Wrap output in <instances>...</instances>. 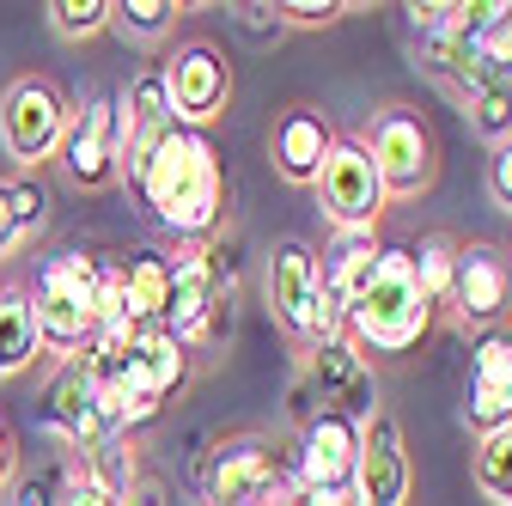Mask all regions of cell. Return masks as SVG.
Instances as JSON below:
<instances>
[{"label":"cell","mask_w":512,"mask_h":506,"mask_svg":"<svg viewBox=\"0 0 512 506\" xmlns=\"http://www.w3.org/2000/svg\"><path fill=\"white\" fill-rule=\"evenodd\" d=\"M445 305L470 330H500V318L512 311V257L488 238H458V269H452Z\"/></svg>","instance_id":"14"},{"label":"cell","mask_w":512,"mask_h":506,"mask_svg":"<svg viewBox=\"0 0 512 506\" xmlns=\"http://www.w3.org/2000/svg\"><path fill=\"white\" fill-rule=\"evenodd\" d=\"M360 147L372 153L378 183H384V196H391V202L421 196V189L433 183V171H439L433 129H427V116L409 110V104H384V110L372 116V129L360 135Z\"/></svg>","instance_id":"9"},{"label":"cell","mask_w":512,"mask_h":506,"mask_svg":"<svg viewBox=\"0 0 512 506\" xmlns=\"http://www.w3.org/2000/svg\"><path fill=\"white\" fill-rule=\"evenodd\" d=\"M61 506H128V494H116V488H104V482H92V476L68 470V488H61Z\"/></svg>","instance_id":"31"},{"label":"cell","mask_w":512,"mask_h":506,"mask_svg":"<svg viewBox=\"0 0 512 506\" xmlns=\"http://www.w3.org/2000/svg\"><path fill=\"white\" fill-rule=\"evenodd\" d=\"M433 299L421 293L415 269H409V250L384 244V263L378 275L354 293V305L342 311V336L360 348V354H409L421 348V336L433 330Z\"/></svg>","instance_id":"3"},{"label":"cell","mask_w":512,"mask_h":506,"mask_svg":"<svg viewBox=\"0 0 512 506\" xmlns=\"http://www.w3.org/2000/svg\"><path fill=\"white\" fill-rule=\"evenodd\" d=\"M61 488H68V470H55V464L19 470L7 488V506H61Z\"/></svg>","instance_id":"29"},{"label":"cell","mask_w":512,"mask_h":506,"mask_svg":"<svg viewBox=\"0 0 512 506\" xmlns=\"http://www.w3.org/2000/svg\"><path fill=\"white\" fill-rule=\"evenodd\" d=\"M409 269L421 281V293L433 305H445V293H452V269H458V238L452 232H427L409 244Z\"/></svg>","instance_id":"24"},{"label":"cell","mask_w":512,"mask_h":506,"mask_svg":"<svg viewBox=\"0 0 512 506\" xmlns=\"http://www.w3.org/2000/svg\"><path fill=\"white\" fill-rule=\"evenodd\" d=\"M360 427L348 415L317 409L311 421H299V446L287 458L293 488H354V464H360Z\"/></svg>","instance_id":"16"},{"label":"cell","mask_w":512,"mask_h":506,"mask_svg":"<svg viewBox=\"0 0 512 506\" xmlns=\"http://www.w3.org/2000/svg\"><path fill=\"white\" fill-rule=\"evenodd\" d=\"M13 476H19V439H13L7 421H0V494L13 488Z\"/></svg>","instance_id":"36"},{"label":"cell","mask_w":512,"mask_h":506,"mask_svg":"<svg viewBox=\"0 0 512 506\" xmlns=\"http://www.w3.org/2000/svg\"><path fill=\"white\" fill-rule=\"evenodd\" d=\"M171 342L202 348L232 330V250L220 244H177L171 250V299L165 324Z\"/></svg>","instance_id":"5"},{"label":"cell","mask_w":512,"mask_h":506,"mask_svg":"<svg viewBox=\"0 0 512 506\" xmlns=\"http://www.w3.org/2000/svg\"><path fill=\"white\" fill-rule=\"evenodd\" d=\"M470 476H476V488H482L494 506H512V427L476 433V458H470Z\"/></svg>","instance_id":"25"},{"label":"cell","mask_w":512,"mask_h":506,"mask_svg":"<svg viewBox=\"0 0 512 506\" xmlns=\"http://www.w3.org/2000/svg\"><path fill=\"white\" fill-rule=\"evenodd\" d=\"M317 208L330 214L336 232H378L384 208H391V196H384V183H378V165L372 153L360 147V135H336L324 171H317Z\"/></svg>","instance_id":"11"},{"label":"cell","mask_w":512,"mask_h":506,"mask_svg":"<svg viewBox=\"0 0 512 506\" xmlns=\"http://www.w3.org/2000/svg\"><path fill=\"white\" fill-rule=\"evenodd\" d=\"M37 354H43V336H37V318H31V293L0 287V385L25 378Z\"/></svg>","instance_id":"23"},{"label":"cell","mask_w":512,"mask_h":506,"mask_svg":"<svg viewBox=\"0 0 512 506\" xmlns=\"http://www.w3.org/2000/svg\"><path fill=\"white\" fill-rule=\"evenodd\" d=\"M31 318L43 348H55L61 360H74L92 348L98 336V293H104V263L86 257V250H55V257L37 263L31 275Z\"/></svg>","instance_id":"4"},{"label":"cell","mask_w":512,"mask_h":506,"mask_svg":"<svg viewBox=\"0 0 512 506\" xmlns=\"http://www.w3.org/2000/svg\"><path fill=\"white\" fill-rule=\"evenodd\" d=\"M110 275H116L122 324L159 330L165 324V299H171V250H135L128 263H110Z\"/></svg>","instance_id":"21"},{"label":"cell","mask_w":512,"mask_h":506,"mask_svg":"<svg viewBox=\"0 0 512 506\" xmlns=\"http://www.w3.org/2000/svg\"><path fill=\"white\" fill-rule=\"evenodd\" d=\"M336 147V129L324 122V110H311V104H293L275 116V135H269V153H275V171L287 183H317V171H324Z\"/></svg>","instance_id":"20"},{"label":"cell","mask_w":512,"mask_h":506,"mask_svg":"<svg viewBox=\"0 0 512 506\" xmlns=\"http://www.w3.org/2000/svg\"><path fill=\"white\" fill-rule=\"evenodd\" d=\"M116 110H122V177H128V189H135V177L147 171V159L159 153V141L177 129L165 74L141 68L135 80H128V92H116Z\"/></svg>","instance_id":"17"},{"label":"cell","mask_w":512,"mask_h":506,"mask_svg":"<svg viewBox=\"0 0 512 506\" xmlns=\"http://www.w3.org/2000/svg\"><path fill=\"white\" fill-rule=\"evenodd\" d=\"M348 494L354 506H409V439L384 409L360 427V464Z\"/></svg>","instance_id":"18"},{"label":"cell","mask_w":512,"mask_h":506,"mask_svg":"<svg viewBox=\"0 0 512 506\" xmlns=\"http://www.w3.org/2000/svg\"><path fill=\"white\" fill-rule=\"evenodd\" d=\"M281 25H330V19H342L348 7L342 0H281Z\"/></svg>","instance_id":"32"},{"label":"cell","mask_w":512,"mask_h":506,"mask_svg":"<svg viewBox=\"0 0 512 506\" xmlns=\"http://www.w3.org/2000/svg\"><path fill=\"white\" fill-rule=\"evenodd\" d=\"M177 19H183L177 0H116V25L135 37V43H159Z\"/></svg>","instance_id":"28"},{"label":"cell","mask_w":512,"mask_h":506,"mask_svg":"<svg viewBox=\"0 0 512 506\" xmlns=\"http://www.w3.org/2000/svg\"><path fill=\"white\" fill-rule=\"evenodd\" d=\"M165 74V92H171V110H177V129H202L232 104V61L214 49V43H183L177 55L159 61Z\"/></svg>","instance_id":"15"},{"label":"cell","mask_w":512,"mask_h":506,"mask_svg":"<svg viewBox=\"0 0 512 506\" xmlns=\"http://www.w3.org/2000/svg\"><path fill=\"white\" fill-rule=\"evenodd\" d=\"M464 421L476 433L512 427V330H482L464 378Z\"/></svg>","instance_id":"19"},{"label":"cell","mask_w":512,"mask_h":506,"mask_svg":"<svg viewBox=\"0 0 512 506\" xmlns=\"http://www.w3.org/2000/svg\"><path fill=\"white\" fill-rule=\"evenodd\" d=\"M317 409L348 415V421H372V415H378V378H372V360H366L348 336L317 342V348H305V360H299V378H293V415L311 421Z\"/></svg>","instance_id":"8"},{"label":"cell","mask_w":512,"mask_h":506,"mask_svg":"<svg viewBox=\"0 0 512 506\" xmlns=\"http://www.w3.org/2000/svg\"><path fill=\"white\" fill-rule=\"evenodd\" d=\"M43 421H49V433H55L74 458L98 452L104 439H122V433H116V421H110L104 385H98L92 366H86V354L61 360V372L49 378V391H43Z\"/></svg>","instance_id":"12"},{"label":"cell","mask_w":512,"mask_h":506,"mask_svg":"<svg viewBox=\"0 0 512 506\" xmlns=\"http://www.w3.org/2000/svg\"><path fill=\"white\" fill-rule=\"evenodd\" d=\"M61 171H68L74 189H104L122 177V110H116V92H98L86 98L74 116H68V135L55 147Z\"/></svg>","instance_id":"13"},{"label":"cell","mask_w":512,"mask_h":506,"mask_svg":"<svg viewBox=\"0 0 512 506\" xmlns=\"http://www.w3.org/2000/svg\"><path fill=\"white\" fill-rule=\"evenodd\" d=\"M464 116H470V129L482 135V141H512V80H494V86H482V92H470L464 98Z\"/></svg>","instance_id":"27"},{"label":"cell","mask_w":512,"mask_h":506,"mask_svg":"<svg viewBox=\"0 0 512 506\" xmlns=\"http://www.w3.org/2000/svg\"><path fill=\"white\" fill-rule=\"evenodd\" d=\"M263 293H269L275 324H281L299 348H317V342H336V336H342V311L330 305L324 269H317V250H311L305 238H281V244L269 250Z\"/></svg>","instance_id":"6"},{"label":"cell","mask_w":512,"mask_h":506,"mask_svg":"<svg viewBox=\"0 0 512 506\" xmlns=\"http://www.w3.org/2000/svg\"><path fill=\"white\" fill-rule=\"evenodd\" d=\"M7 196H13V220H19V238H31V232L49 220V189H43L37 177H19V183H7Z\"/></svg>","instance_id":"30"},{"label":"cell","mask_w":512,"mask_h":506,"mask_svg":"<svg viewBox=\"0 0 512 506\" xmlns=\"http://www.w3.org/2000/svg\"><path fill=\"white\" fill-rule=\"evenodd\" d=\"M488 196H494V208L512 214V141H500L488 159Z\"/></svg>","instance_id":"33"},{"label":"cell","mask_w":512,"mask_h":506,"mask_svg":"<svg viewBox=\"0 0 512 506\" xmlns=\"http://www.w3.org/2000/svg\"><path fill=\"white\" fill-rule=\"evenodd\" d=\"M378 263H384V238H378V232H336V238H330V250L317 257L330 305H336V311H348V305H354V293L378 275Z\"/></svg>","instance_id":"22"},{"label":"cell","mask_w":512,"mask_h":506,"mask_svg":"<svg viewBox=\"0 0 512 506\" xmlns=\"http://www.w3.org/2000/svg\"><path fill=\"white\" fill-rule=\"evenodd\" d=\"M196 488L208 506H281V494L293 488V470L281 458L275 439L263 433H226L208 446Z\"/></svg>","instance_id":"7"},{"label":"cell","mask_w":512,"mask_h":506,"mask_svg":"<svg viewBox=\"0 0 512 506\" xmlns=\"http://www.w3.org/2000/svg\"><path fill=\"white\" fill-rule=\"evenodd\" d=\"M25 238H19V220H13V196H7V183H0V263L13 257Z\"/></svg>","instance_id":"35"},{"label":"cell","mask_w":512,"mask_h":506,"mask_svg":"<svg viewBox=\"0 0 512 506\" xmlns=\"http://www.w3.org/2000/svg\"><path fill=\"white\" fill-rule=\"evenodd\" d=\"M281 506H354L348 488H287Z\"/></svg>","instance_id":"34"},{"label":"cell","mask_w":512,"mask_h":506,"mask_svg":"<svg viewBox=\"0 0 512 506\" xmlns=\"http://www.w3.org/2000/svg\"><path fill=\"white\" fill-rule=\"evenodd\" d=\"M135 196L153 208V220L177 244H214L226 220V177L214 159V141L202 129H171L147 171L135 177Z\"/></svg>","instance_id":"2"},{"label":"cell","mask_w":512,"mask_h":506,"mask_svg":"<svg viewBox=\"0 0 512 506\" xmlns=\"http://www.w3.org/2000/svg\"><path fill=\"white\" fill-rule=\"evenodd\" d=\"M49 31L61 43H92L98 31L116 25V0H49Z\"/></svg>","instance_id":"26"},{"label":"cell","mask_w":512,"mask_h":506,"mask_svg":"<svg viewBox=\"0 0 512 506\" xmlns=\"http://www.w3.org/2000/svg\"><path fill=\"white\" fill-rule=\"evenodd\" d=\"M68 116H74V104L61 98L55 80L19 74L7 92H0V147H7L13 165L37 171L43 159H55L61 135H68Z\"/></svg>","instance_id":"10"},{"label":"cell","mask_w":512,"mask_h":506,"mask_svg":"<svg viewBox=\"0 0 512 506\" xmlns=\"http://www.w3.org/2000/svg\"><path fill=\"white\" fill-rule=\"evenodd\" d=\"M86 366L104 385V403L122 439H135L165 409V397L189 385V348L171 342L165 330H135V324H104L86 348Z\"/></svg>","instance_id":"1"},{"label":"cell","mask_w":512,"mask_h":506,"mask_svg":"<svg viewBox=\"0 0 512 506\" xmlns=\"http://www.w3.org/2000/svg\"><path fill=\"white\" fill-rule=\"evenodd\" d=\"M506 257H512V250H506Z\"/></svg>","instance_id":"37"}]
</instances>
